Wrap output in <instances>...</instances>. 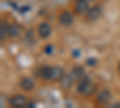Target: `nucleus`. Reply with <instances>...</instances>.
Wrapping results in <instances>:
<instances>
[{"mask_svg": "<svg viewBox=\"0 0 120 108\" xmlns=\"http://www.w3.org/2000/svg\"><path fill=\"white\" fill-rule=\"evenodd\" d=\"M95 90H96L95 84L90 82L86 77H83L81 79V82H79L78 85H77V91L79 94H82L83 96H86V97L91 96L95 93Z\"/></svg>", "mask_w": 120, "mask_h": 108, "instance_id": "f257e3e1", "label": "nucleus"}, {"mask_svg": "<svg viewBox=\"0 0 120 108\" xmlns=\"http://www.w3.org/2000/svg\"><path fill=\"white\" fill-rule=\"evenodd\" d=\"M102 16V7L100 5H95L93 7H90L89 12L86 13L85 18L88 22H96L97 19Z\"/></svg>", "mask_w": 120, "mask_h": 108, "instance_id": "f03ea898", "label": "nucleus"}, {"mask_svg": "<svg viewBox=\"0 0 120 108\" xmlns=\"http://www.w3.org/2000/svg\"><path fill=\"white\" fill-rule=\"evenodd\" d=\"M8 103H10V106L16 107V108L26 107V106L29 104L26 96H24V95H16V96L11 97V99H10V101H8Z\"/></svg>", "mask_w": 120, "mask_h": 108, "instance_id": "7ed1b4c3", "label": "nucleus"}, {"mask_svg": "<svg viewBox=\"0 0 120 108\" xmlns=\"http://www.w3.org/2000/svg\"><path fill=\"white\" fill-rule=\"evenodd\" d=\"M112 99V93L109 89H102L97 94V97H96V102L98 104H106L111 101Z\"/></svg>", "mask_w": 120, "mask_h": 108, "instance_id": "20e7f679", "label": "nucleus"}, {"mask_svg": "<svg viewBox=\"0 0 120 108\" xmlns=\"http://www.w3.org/2000/svg\"><path fill=\"white\" fill-rule=\"evenodd\" d=\"M37 33H38V35H40L41 38H47L52 34V26L49 25L48 23L43 22V23H41L37 26Z\"/></svg>", "mask_w": 120, "mask_h": 108, "instance_id": "39448f33", "label": "nucleus"}, {"mask_svg": "<svg viewBox=\"0 0 120 108\" xmlns=\"http://www.w3.org/2000/svg\"><path fill=\"white\" fill-rule=\"evenodd\" d=\"M59 23L64 25V26H70L73 23V16L71 12L68 11H64L63 13L59 15Z\"/></svg>", "mask_w": 120, "mask_h": 108, "instance_id": "423d86ee", "label": "nucleus"}, {"mask_svg": "<svg viewBox=\"0 0 120 108\" xmlns=\"http://www.w3.org/2000/svg\"><path fill=\"white\" fill-rule=\"evenodd\" d=\"M89 4L88 1H84V0H82V1H77L76 6H75V11L77 15L79 16H86V13L89 12Z\"/></svg>", "mask_w": 120, "mask_h": 108, "instance_id": "0eeeda50", "label": "nucleus"}, {"mask_svg": "<svg viewBox=\"0 0 120 108\" xmlns=\"http://www.w3.org/2000/svg\"><path fill=\"white\" fill-rule=\"evenodd\" d=\"M75 79H76V78H75L73 73L70 72V73H65V74L63 76V78H61L59 82H60V85H61V88H64V89H68V88L73 84Z\"/></svg>", "mask_w": 120, "mask_h": 108, "instance_id": "6e6552de", "label": "nucleus"}, {"mask_svg": "<svg viewBox=\"0 0 120 108\" xmlns=\"http://www.w3.org/2000/svg\"><path fill=\"white\" fill-rule=\"evenodd\" d=\"M19 86L22 88L23 90H26V91H31L34 88H35V83L31 78L29 77H24L19 81Z\"/></svg>", "mask_w": 120, "mask_h": 108, "instance_id": "1a4fd4ad", "label": "nucleus"}, {"mask_svg": "<svg viewBox=\"0 0 120 108\" xmlns=\"http://www.w3.org/2000/svg\"><path fill=\"white\" fill-rule=\"evenodd\" d=\"M40 77L45 81H52L53 77V66H43L40 70Z\"/></svg>", "mask_w": 120, "mask_h": 108, "instance_id": "9d476101", "label": "nucleus"}, {"mask_svg": "<svg viewBox=\"0 0 120 108\" xmlns=\"http://www.w3.org/2000/svg\"><path fill=\"white\" fill-rule=\"evenodd\" d=\"M65 74L64 72V68L60 67V66H54L53 67V77H52V81H60L63 78V76Z\"/></svg>", "mask_w": 120, "mask_h": 108, "instance_id": "9b49d317", "label": "nucleus"}, {"mask_svg": "<svg viewBox=\"0 0 120 108\" xmlns=\"http://www.w3.org/2000/svg\"><path fill=\"white\" fill-rule=\"evenodd\" d=\"M73 76L76 79H82V78L84 77V68L82 66H76L73 68V71H72Z\"/></svg>", "mask_w": 120, "mask_h": 108, "instance_id": "f8f14e48", "label": "nucleus"}, {"mask_svg": "<svg viewBox=\"0 0 120 108\" xmlns=\"http://www.w3.org/2000/svg\"><path fill=\"white\" fill-rule=\"evenodd\" d=\"M19 33H21V30H19V26L16 25V24H11L8 25V35L12 36V37H17L19 35Z\"/></svg>", "mask_w": 120, "mask_h": 108, "instance_id": "ddd939ff", "label": "nucleus"}, {"mask_svg": "<svg viewBox=\"0 0 120 108\" xmlns=\"http://www.w3.org/2000/svg\"><path fill=\"white\" fill-rule=\"evenodd\" d=\"M6 34H8V25L7 24H4V22H3L1 23V41L5 40Z\"/></svg>", "mask_w": 120, "mask_h": 108, "instance_id": "4468645a", "label": "nucleus"}, {"mask_svg": "<svg viewBox=\"0 0 120 108\" xmlns=\"http://www.w3.org/2000/svg\"><path fill=\"white\" fill-rule=\"evenodd\" d=\"M45 52H46L47 54H52V53L54 52V47H53L52 45H48V46L46 47V49H45Z\"/></svg>", "mask_w": 120, "mask_h": 108, "instance_id": "2eb2a0df", "label": "nucleus"}, {"mask_svg": "<svg viewBox=\"0 0 120 108\" xmlns=\"http://www.w3.org/2000/svg\"><path fill=\"white\" fill-rule=\"evenodd\" d=\"M113 107H120V103H115V104H113Z\"/></svg>", "mask_w": 120, "mask_h": 108, "instance_id": "dca6fc26", "label": "nucleus"}, {"mask_svg": "<svg viewBox=\"0 0 120 108\" xmlns=\"http://www.w3.org/2000/svg\"><path fill=\"white\" fill-rule=\"evenodd\" d=\"M76 1H82V0H76ZM84 1H88V0H84Z\"/></svg>", "mask_w": 120, "mask_h": 108, "instance_id": "f3484780", "label": "nucleus"}, {"mask_svg": "<svg viewBox=\"0 0 120 108\" xmlns=\"http://www.w3.org/2000/svg\"><path fill=\"white\" fill-rule=\"evenodd\" d=\"M119 71H120V64H119Z\"/></svg>", "mask_w": 120, "mask_h": 108, "instance_id": "a211bd4d", "label": "nucleus"}]
</instances>
